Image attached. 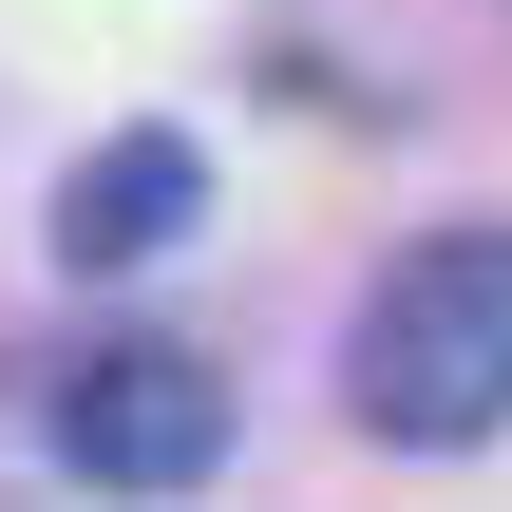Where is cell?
I'll return each mask as SVG.
<instances>
[{"instance_id": "3", "label": "cell", "mask_w": 512, "mask_h": 512, "mask_svg": "<svg viewBox=\"0 0 512 512\" xmlns=\"http://www.w3.org/2000/svg\"><path fill=\"white\" fill-rule=\"evenodd\" d=\"M190 209H209L190 133H95L57 171V266H152V247H190Z\"/></svg>"}, {"instance_id": "1", "label": "cell", "mask_w": 512, "mask_h": 512, "mask_svg": "<svg viewBox=\"0 0 512 512\" xmlns=\"http://www.w3.org/2000/svg\"><path fill=\"white\" fill-rule=\"evenodd\" d=\"M342 399L399 456H475L512 437V228H437L380 266V304L342 323Z\"/></svg>"}, {"instance_id": "2", "label": "cell", "mask_w": 512, "mask_h": 512, "mask_svg": "<svg viewBox=\"0 0 512 512\" xmlns=\"http://www.w3.org/2000/svg\"><path fill=\"white\" fill-rule=\"evenodd\" d=\"M57 456H76L95 494H209V456H228V380H209L190 342H95V361L57 380Z\"/></svg>"}]
</instances>
